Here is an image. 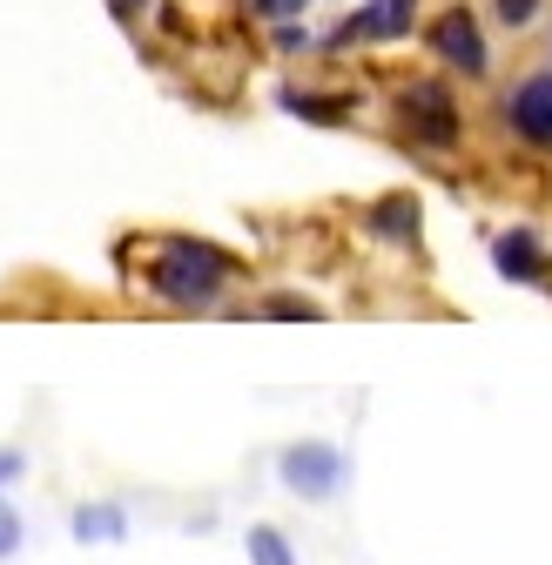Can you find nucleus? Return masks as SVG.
I'll use <instances>...</instances> for the list:
<instances>
[{"mask_svg": "<svg viewBox=\"0 0 552 565\" xmlns=\"http://www.w3.org/2000/svg\"><path fill=\"white\" fill-rule=\"evenodd\" d=\"M28 471V451H14V445H0V491H8L14 478Z\"/></svg>", "mask_w": 552, "mask_h": 565, "instance_id": "obj_17", "label": "nucleus"}, {"mask_svg": "<svg viewBox=\"0 0 552 565\" xmlns=\"http://www.w3.org/2000/svg\"><path fill=\"white\" fill-rule=\"evenodd\" d=\"M276 478H284L290 499L330 505L343 491V478H351V458H343V445H330V438H297V445L276 451Z\"/></svg>", "mask_w": 552, "mask_h": 565, "instance_id": "obj_3", "label": "nucleus"}, {"mask_svg": "<svg viewBox=\"0 0 552 565\" xmlns=\"http://www.w3.org/2000/svg\"><path fill=\"white\" fill-rule=\"evenodd\" d=\"M21 545H28V519H21V505L8 499V491H0V565H8Z\"/></svg>", "mask_w": 552, "mask_h": 565, "instance_id": "obj_13", "label": "nucleus"}, {"mask_svg": "<svg viewBox=\"0 0 552 565\" xmlns=\"http://www.w3.org/2000/svg\"><path fill=\"white\" fill-rule=\"evenodd\" d=\"M243 8H250L263 28H276V21H304V8H310V0H243Z\"/></svg>", "mask_w": 552, "mask_h": 565, "instance_id": "obj_15", "label": "nucleus"}, {"mask_svg": "<svg viewBox=\"0 0 552 565\" xmlns=\"http://www.w3.org/2000/svg\"><path fill=\"white\" fill-rule=\"evenodd\" d=\"M418 230H425V209L411 189H391L364 209V236L384 243V249H418Z\"/></svg>", "mask_w": 552, "mask_h": 565, "instance_id": "obj_8", "label": "nucleus"}, {"mask_svg": "<svg viewBox=\"0 0 552 565\" xmlns=\"http://www.w3.org/2000/svg\"><path fill=\"white\" fill-rule=\"evenodd\" d=\"M276 108L297 115V121H317V128H343L358 115V95H317V88H276Z\"/></svg>", "mask_w": 552, "mask_h": 565, "instance_id": "obj_9", "label": "nucleus"}, {"mask_svg": "<svg viewBox=\"0 0 552 565\" xmlns=\"http://www.w3.org/2000/svg\"><path fill=\"white\" fill-rule=\"evenodd\" d=\"M397 128L411 149H432V156H452L465 141V102L445 75H418L397 88Z\"/></svg>", "mask_w": 552, "mask_h": 565, "instance_id": "obj_2", "label": "nucleus"}, {"mask_svg": "<svg viewBox=\"0 0 552 565\" xmlns=\"http://www.w3.org/2000/svg\"><path fill=\"white\" fill-rule=\"evenodd\" d=\"M269 41H276V54H310V47H323V41L310 34V21H276Z\"/></svg>", "mask_w": 552, "mask_h": 565, "instance_id": "obj_14", "label": "nucleus"}, {"mask_svg": "<svg viewBox=\"0 0 552 565\" xmlns=\"http://www.w3.org/2000/svg\"><path fill=\"white\" fill-rule=\"evenodd\" d=\"M539 8H545V0H492V14H499L512 34H519V28H532V21H539Z\"/></svg>", "mask_w": 552, "mask_h": 565, "instance_id": "obj_16", "label": "nucleus"}, {"mask_svg": "<svg viewBox=\"0 0 552 565\" xmlns=\"http://www.w3.org/2000/svg\"><path fill=\"white\" fill-rule=\"evenodd\" d=\"M418 8H425V0H364L358 14H343V21L323 34V47H330V54H351V47L411 41V34H418Z\"/></svg>", "mask_w": 552, "mask_h": 565, "instance_id": "obj_5", "label": "nucleus"}, {"mask_svg": "<svg viewBox=\"0 0 552 565\" xmlns=\"http://www.w3.org/2000/svg\"><path fill=\"white\" fill-rule=\"evenodd\" d=\"M67 532H75L82 545H121L128 539V505L121 499H88V505H75Z\"/></svg>", "mask_w": 552, "mask_h": 565, "instance_id": "obj_10", "label": "nucleus"}, {"mask_svg": "<svg viewBox=\"0 0 552 565\" xmlns=\"http://www.w3.org/2000/svg\"><path fill=\"white\" fill-rule=\"evenodd\" d=\"M499 121H506V135L519 141V149L552 156V67H532V75H519L506 88Z\"/></svg>", "mask_w": 552, "mask_h": 565, "instance_id": "obj_6", "label": "nucleus"}, {"mask_svg": "<svg viewBox=\"0 0 552 565\" xmlns=\"http://www.w3.org/2000/svg\"><path fill=\"white\" fill-rule=\"evenodd\" d=\"M425 47H432V61L445 67V75H465V82H486L492 75V41H486V21H478L471 8L432 14Z\"/></svg>", "mask_w": 552, "mask_h": 565, "instance_id": "obj_4", "label": "nucleus"}, {"mask_svg": "<svg viewBox=\"0 0 552 565\" xmlns=\"http://www.w3.org/2000/svg\"><path fill=\"white\" fill-rule=\"evenodd\" d=\"M256 317H269V323H323V303L304 297V290H269L256 303Z\"/></svg>", "mask_w": 552, "mask_h": 565, "instance_id": "obj_11", "label": "nucleus"}, {"mask_svg": "<svg viewBox=\"0 0 552 565\" xmlns=\"http://www.w3.org/2000/svg\"><path fill=\"white\" fill-rule=\"evenodd\" d=\"M108 8H115V21H121V28H135L142 14H156V0H108Z\"/></svg>", "mask_w": 552, "mask_h": 565, "instance_id": "obj_18", "label": "nucleus"}, {"mask_svg": "<svg viewBox=\"0 0 552 565\" xmlns=\"http://www.w3.org/2000/svg\"><path fill=\"white\" fill-rule=\"evenodd\" d=\"M236 276H243V256L210 243V236H156L149 263H142V290L169 310H216L230 290H236Z\"/></svg>", "mask_w": 552, "mask_h": 565, "instance_id": "obj_1", "label": "nucleus"}, {"mask_svg": "<svg viewBox=\"0 0 552 565\" xmlns=\"http://www.w3.org/2000/svg\"><path fill=\"white\" fill-rule=\"evenodd\" d=\"M492 269L506 282H526V290H552V249L532 223H512L492 236Z\"/></svg>", "mask_w": 552, "mask_h": 565, "instance_id": "obj_7", "label": "nucleus"}, {"mask_svg": "<svg viewBox=\"0 0 552 565\" xmlns=\"http://www.w3.org/2000/svg\"><path fill=\"white\" fill-rule=\"evenodd\" d=\"M243 552H250V565H297V552H290V539L276 532V525H250V539H243Z\"/></svg>", "mask_w": 552, "mask_h": 565, "instance_id": "obj_12", "label": "nucleus"}]
</instances>
